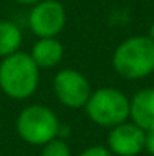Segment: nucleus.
<instances>
[{
    "label": "nucleus",
    "instance_id": "nucleus-1",
    "mask_svg": "<svg viewBox=\"0 0 154 156\" xmlns=\"http://www.w3.org/2000/svg\"><path fill=\"white\" fill-rule=\"evenodd\" d=\"M40 68L30 53L15 51L0 62V90L13 100H25L38 88Z\"/></svg>",
    "mask_w": 154,
    "mask_h": 156
},
{
    "label": "nucleus",
    "instance_id": "nucleus-2",
    "mask_svg": "<svg viewBox=\"0 0 154 156\" xmlns=\"http://www.w3.org/2000/svg\"><path fill=\"white\" fill-rule=\"evenodd\" d=\"M113 66L123 78L138 80L154 72V42L151 37H131L119 43Z\"/></svg>",
    "mask_w": 154,
    "mask_h": 156
},
{
    "label": "nucleus",
    "instance_id": "nucleus-3",
    "mask_svg": "<svg viewBox=\"0 0 154 156\" xmlns=\"http://www.w3.org/2000/svg\"><path fill=\"white\" fill-rule=\"evenodd\" d=\"M17 133L25 143L43 146L60 133V121L53 110L45 105H28L18 113L15 121Z\"/></svg>",
    "mask_w": 154,
    "mask_h": 156
},
{
    "label": "nucleus",
    "instance_id": "nucleus-4",
    "mask_svg": "<svg viewBox=\"0 0 154 156\" xmlns=\"http://www.w3.org/2000/svg\"><path fill=\"white\" fill-rule=\"evenodd\" d=\"M86 113L91 121L100 126H116L129 116V101L116 88H100L91 91L86 105Z\"/></svg>",
    "mask_w": 154,
    "mask_h": 156
},
{
    "label": "nucleus",
    "instance_id": "nucleus-5",
    "mask_svg": "<svg viewBox=\"0 0 154 156\" xmlns=\"http://www.w3.org/2000/svg\"><path fill=\"white\" fill-rule=\"evenodd\" d=\"M67 12L56 0H40L28 13V27L38 38H51L65 28Z\"/></svg>",
    "mask_w": 154,
    "mask_h": 156
},
{
    "label": "nucleus",
    "instance_id": "nucleus-6",
    "mask_svg": "<svg viewBox=\"0 0 154 156\" xmlns=\"http://www.w3.org/2000/svg\"><path fill=\"white\" fill-rule=\"evenodd\" d=\"M53 91L61 105L71 110H78L86 105L91 95V87L83 73L65 68L55 75Z\"/></svg>",
    "mask_w": 154,
    "mask_h": 156
},
{
    "label": "nucleus",
    "instance_id": "nucleus-7",
    "mask_svg": "<svg viewBox=\"0 0 154 156\" xmlns=\"http://www.w3.org/2000/svg\"><path fill=\"white\" fill-rule=\"evenodd\" d=\"M146 131L134 123L113 126L108 135V150L118 156H134L144 148Z\"/></svg>",
    "mask_w": 154,
    "mask_h": 156
},
{
    "label": "nucleus",
    "instance_id": "nucleus-8",
    "mask_svg": "<svg viewBox=\"0 0 154 156\" xmlns=\"http://www.w3.org/2000/svg\"><path fill=\"white\" fill-rule=\"evenodd\" d=\"M129 116L144 131L154 129V88H146L134 95L129 101Z\"/></svg>",
    "mask_w": 154,
    "mask_h": 156
},
{
    "label": "nucleus",
    "instance_id": "nucleus-9",
    "mask_svg": "<svg viewBox=\"0 0 154 156\" xmlns=\"http://www.w3.org/2000/svg\"><path fill=\"white\" fill-rule=\"evenodd\" d=\"M63 45L60 40H56L55 37L51 38H38L33 43L30 50L32 60L36 63L40 70L45 68H53L63 58Z\"/></svg>",
    "mask_w": 154,
    "mask_h": 156
},
{
    "label": "nucleus",
    "instance_id": "nucleus-10",
    "mask_svg": "<svg viewBox=\"0 0 154 156\" xmlns=\"http://www.w3.org/2000/svg\"><path fill=\"white\" fill-rule=\"evenodd\" d=\"M23 35L15 22L0 20V60L20 50Z\"/></svg>",
    "mask_w": 154,
    "mask_h": 156
},
{
    "label": "nucleus",
    "instance_id": "nucleus-11",
    "mask_svg": "<svg viewBox=\"0 0 154 156\" xmlns=\"http://www.w3.org/2000/svg\"><path fill=\"white\" fill-rule=\"evenodd\" d=\"M40 156H71V151H70V146L63 140L55 138L48 141L46 144H43Z\"/></svg>",
    "mask_w": 154,
    "mask_h": 156
},
{
    "label": "nucleus",
    "instance_id": "nucleus-12",
    "mask_svg": "<svg viewBox=\"0 0 154 156\" xmlns=\"http://www.w3.org/2000/svg\"><path fill=\"white\" fill-rule=\"evenodd\" d=\"M80 156H113V153L104 146H90Z\"/></svg>",
    "mask_w": 154,
    "mask_h": 156
},
{
    "label": "nucleus",
    "instance_id": "nucleus-13",
    "mask_svg": "<svg viewBox=\"0 0 154 156\" xmlns=\"http://www.w3.org/2000/svg\"><path fill=\"white\" fill-rule=\"evenodd\" d=\"M144 148L148 150L149 154L154 156V129L146 131V140H144Z\"/></svg>",
    "mask_w": 154,
    "mask_h": 156
},
{
    "label": "nucleus",
    "instance_id": "nucleus-14",
    "mask_svg": "<svg viewBox=\"0 0 154 156\" xmlns=\"http://www.w3.org/2000/svg\"><path fill=\"white\" fill-rule=\"evenodd\" d=\"M15 2L22 3V5H35V3H38L40 0H15Z\"/></svg>",
    "mask_w": 154,
    "mask_h": 156
},
{
    "label": "nucleus",
    "instance_id": "nucleus-15",
    "mask_svg": "<svg viewBox=\"0 0 154 156\" xmlns=\"http://www.w3.org/2000/svg\"><path fill=\"white\" fill-rule=\"evenodd\" d=\"M152 38V42H154V22H152V25H151V35H149Z\"/></svg>",
    "mask_w": 154,
    "mask_h": 156
}]
</instances>
